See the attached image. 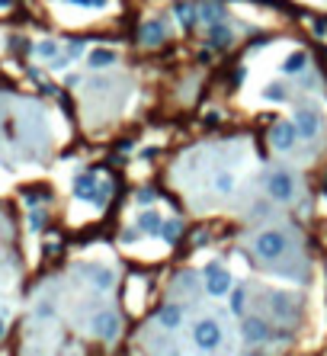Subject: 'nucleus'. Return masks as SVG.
<instances>
[{"mask_svg":"<svg viewBox=\"0 0 327 356\" xmlns=\"http://www.w3.org/2000/svg\"><path fill=\"white\" fill-rule=\"evenodd\" d=\"M251 253L260 263H266V266H276V263L289 260L292 253H295V238H292L286 228H276V225L260 228V231L251 238Z\"/></svg>","mask_w":327,"mask_h":356,"instance_id":"f257e3e1","label":"nucleus"},{"mask_svg":"<svg viewBox=\"0 0 327 356\" xmlns=\"http://www.w3.org/2000/svg\"><path fill=\"white\" fill-rule=\"evenodd\" d=\"M263 193L276 202V206H289L292 199L299 196V177L286 167H273L263 177Z\"/></svg>","mask_w":327,"mask_h":356,"instance_id":"f03ea898","label":"nucleus"},{"mask_svg":"<svg viewBox=\"0 0 327 356\" xmlns=\"http://www.w3.org/2000/svg\"><path fill=\"white\" fill-rule=\"evenodd\" d=\"M189 337H193V347H196L199 353H215V350L222 347L224 331L215 315H199V318L193 321V328H189Z\"/></svg>","mask_w":327,"mask_h":356,"instance_id":"7ed1b4c3","label":"nucleus"},{"mask_svg":"<svg viewBox=\"0 0 327 356\" xmlns=\"http://www.w3.org/2000/svg\"><path fill=\"white\" fill-rule=\"evenodd\" d=\"M202 286H206V292L212 295V299H224V295H231L234 282H231V273H228V266L218 260L206 263L202 266Z\"/></svg>","mask_w":327,"mask_h":356,"instance_id":"20e7f679","label":"nucleus"},{"mask_svg":"<svg viewBox=\"0 0 327 356\" xmlns=\"http://www.w3.org/2000/svg\"><path fill=\"white\" fill-rule=\"evenodd\" d=\"M295 129H299V138H321V132H324V119H321L318 113V106H308V103H302L299 109H295Z\"/></svg>","mask_w":327,"mask_h":356,"instance_id":"39448f33","label":"nucleus"},{"mask_svg":"<svg viewBox=\"0 0 327 356\" xmlns=\"http://www.w3.org/2000/svg\"><path fill=\"white\" fill-rule=\"evenodd\" d=\"M295 141H299V129H295L292 119H279L270 129V148L279 151V154H289L295 148Z\"/></svg>","mask_w":327,"mask_h":356,"instance_id":"423d86ee","label":"nucleus"},{"mask_svg":"<svg viewBox=\"0 0 327 356\" xmlns=\"http://www.w3.org/2000/svg\"><path fill=\"white\" fill-rule=\"evenodd\" d=\"M106 193H109V187H106V183H96L94 174H84V177H77V183H74V196L84 199V202H94V206H103Z\"/></svg>","mask_w":327,"mask_h":356,"instance_id":"0eeeda50","label":"nucleus"},{"mask_svg":"<svg viewBox=\"0 0 327 356\" xmlns=\"http://www.w3.org/2000/svg\"><path fill=\"white\" fill-rule=\"evenodd\" d=\"M90 334L100 340H112L116 334H119V315L112 308H103V311H96L94 318H90Z\"/></svg>","mask_w":327,"mask_h":356,"instance_id":"6e6552de","label":"nucleus"},{"mask_svg":"<svg viewBox=\"0 0 327 356\" xmlns=\"http://www.w3.org/2000/svg\"><path fill=\"white\" fill-rule=\"evenodd\" d=\"M266 308L276 315V321H286V324H292L295 315H299L295 302H292L286 292H266Z\"/></svg>","mask_w":327,"mask_h":356,"instance_id":"1a4fd4ad","label":"nucleus"},{"mask_svg":"<svg viewBox=\"0 0 327 356\" xmlns=\"http://www.w3.org/2000/svg\"><path fill=\"white\" fill-rule=\"evenodd\" d=\"M81 273H84L87 282H90L96 292H109L112 286H116V273H112L109 266H103V263H90V266H81Z\"/></svg>","mask_w":327,"mask_h":356,"instance_id":"9d476101","label":"nucleus"},{"mask_svg":"<svg viewBox=\"0 0 327 356\" xmlns=\"http://www.w3.org/2000/svg\"><path fill=\"white\" fill-rule=\"evenodd\" d=\"M244 337L251 340V344H263V340L273 337V331L263 318H244Z\"/></svg>","mask_w":327,"mask_h":356,"instance_id":"9b49d317","label":"nucleus"},{"mask_svg":"<svg viewBox=\"0 0 327 356\" xmlns=\"http://www.w3.org/2000/svg\"><path fill=\"white\" fill-rule=\"evenodd\" d=\"M158 324L164 331H180L183 328V308H180V305H164V308L158 311Z\"/></svg>","mask_w":327,"mask_h":356,"instance_id":"f8f14e48","label":"nucleus"},{"mask_svg":"<svg viewBox=\"0 0 327 356\" xmlns=\"http://www.w3.org/2000/svg\"><path fill=\"white\" fill-rule=\"evenodd\" d=\"M119 61V52L116 48H94L90 55H87V65L94 67V71H103V67H112Z\"/></svg>","mask_w":327,"mask_h":356,"instance_id":"ddd939ff","label":"nucleus"},{"mask_svg":"<svg viewBox=\"0 0 327 356\" xmlns=\"http://www.w3.org/2000/svg\"><path fill=\"white\" fill-rule=\"evenodd\" d=\"M164 39H167V29L160 23H145L141 26V45H160Z\"/></svg>","mask_w":327,"mask_h":356,"instance_id":"4468645a","label":"nucleus"},{"mask_svg":"<svg viewBox=\"0 0 327 356\" xmlns=\"http://www.w3.org/2000/svg\"><path fill=\"white\" fill-rule=\"evenodd\" d=\"M160 225H164V218L158 212H141L138 216V231L141 235H160Z\"/></svg>","mask_w":327,"mask_h":356,"instance_id":"2eb2a0df","label":"nucleus"},{"mask_svg":"<svg viewBox=\"0 0 327 356\" xmlns=\"http://www.w3.org/2000/svg\"><path fill=\"white\" fill-rule=\"evenodd\" d=\"M308 67V55L305 52H292L286 61H282V74H302Z\"/></svg>","mask_w":327,"mask_h":356,"instance_id":"dca6fc26","label":"nucleus"},{"mask_svg":"<svg viewBox=\"0 0 327 356\" xmlns=\"http://www.w3.org/2000/svg\"><path fill=\"white\" fill-rule=\"evenodd\" d=\"M234 183H238V180H234L231 170H218L215 177H212V189H215V193H222V196L234 193Z\"/></svg>","mask_w":327,"mask_h":356,"instance_id":"f3484780","label":"nucleus"},{"mask_svg":"<svg viewBox=\"0 0 327 356\" xmlns=\"http://www.w3.org/2000/svg\"><path fill=\"white\" fill-rule=\"evenodd\" d=\"M180 235H183V225H180V218H164V225H160V238L173 244Z\"/></svg>","mask_w":327,"mask_h":356,"instance_id":"a211bd4d","label":"nucleus"},{"mask_svg":"<svg viewBox=\"0 0 327 356\" xmlns=\"http://www.w3.org/2000/svg\"><path fill=\"white\" fill-rule=\"evenodd\" d=\"M199 19H206V23H222L224 19V7H218V3H202L199 7Z\"/></svg>","mask_w":327,"mask_h":356,"instance_id":"6ab92c4d","label":"nucleus"},{"mask_svg":"<svg viewBox=\"0 0 327 356\" xmlns=\"http://www.w3.org/2000/svg\"><path fill=\"white\" fill-rule=\"evenodd\" d=\"M263 100H276V103H282V100H289V87L286 84H270L266 90H263Z\"/></svg>","mask_w":327,"mask_h":356,"instance_id":"aec40b11","label":"nucleus"},{"mask_svg":"<svg viewBox=\"0 0 327 356\" xmlns=\"http://www.w3.org/2000/svg\"><path fill=\"white\" fill-rule=\"evenodd\" d=\"M212 45H231V29L228 26H222V23H218V26H212Z\"/></svg>","mask_w":327,"mask_h":356,"instance_id":"412c9836","label":"nucleus"},{"mask_svg":"<svg viewBox=\"0 0 327 356\" xmlns=\"http://www.w3.org/2000/svg\"><path fill=\"white\" fill-rule=\"evenodd\" d=\"M244 305H247V289L238 286V289H231V311H234V315H241Z\"/></svg>","mask_w":327,"mask_h":356,"instance_id":"4be33fe9","label":"nucleus"},{"mask_svg":"<svg viewBox=\"0 0 327 356\" xmlns=\"http://www.w3.org/2000/svg\"><path fill=\"white\" fill-rule=\"evenodd\" d=\"M36 55L48 58V61H55V58H58V45H55V42H39V45H36Z\"/></svg>","mask_w":327,"mask_h":356,"instance_id":"5701e85b","label":"nucleus"},{"mask_svg":"<svg viewBox=\"0 0 327 356\" xmlns=\"http://www.w3.org/2000/svg\"><path fill=\"white\" fill-rule=\"evenodd\" d=\"M177 13H180V23H187V26L193 23V10L189 7H177Z\"/></svg>","mask_w":327,"mask_h":356,"instance_id":"b1692460","label":"nucleus"},{"mask_svg":"<svg viewBox=\"0 0 327 356\" xmlns=\"http://www.w3.org/2000/svg\"><path fill=\"white\" fill-rule=\"evenodd\" d=\"M138 202H141V206H151V202H154V193H151V189H141V193H138Z\"/></svg>","mask_w":327,"mask_h":356,"instance_id":"393cba45","label":"nucleus"},{"mask_svg":"<svg viewBox=\"0 0 327 356\" xmlns=\"http://www.w3.org/2000/svg\"><path fill=\"white\" fill-rule=\"evenodd\" d=\"M29 228H32V231L42 228V212H32V216H29Z\"/></svg>","mask_w":327,"mask_h":356,"instance_id":"a878e982","label":"nucleus"},{"mask_svg":"<svg viewBox=\"0 0 327 356\" xmlns=\"http://www.w3.org/2000/svg\"><path fill=\"white\" fill-rule=\"evenodd\" d=\"M3 334H7V318L0 315V340H3Z\"/></svg>","mask_w":327,"mask_h":356,"instance_id":"bb28decb","label":"nucleus"}]
</instances>
